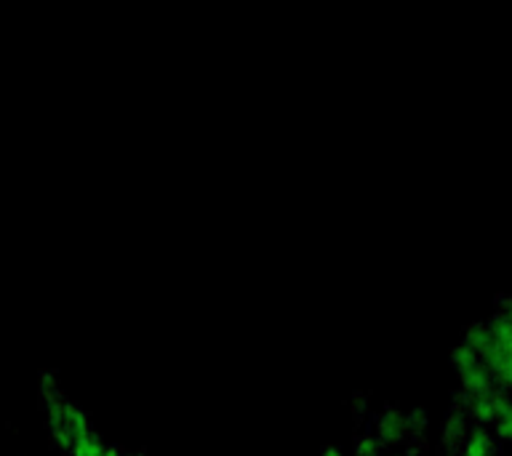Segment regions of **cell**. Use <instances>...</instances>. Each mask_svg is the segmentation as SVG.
Segmentation results:
<instances>
[{
  "label": "cell",
  "mask_w": 512,
  "mask_h": 456,
  "mask_svg": "<svg viewBox=\"0 0 512 456\" xmlns=\"http://www.w3.org/2000/svg\"><path fill=\"white\" fill-rule=\"evenodd\" d=\"M43 390H46L48 432L62 451L70 456H142L107 446L102 435L88 424L86 414L72 400L64 398L54 384H43Z\"/></svg>",
  "instance_id": "6da1fadb"
},
{
  "label": "cell",
  "mask_w": 512,
  "mask_h": 456,
  "mask_svg": "<svg viewBox=\"0 0 512 456\" xmlns=\"http://www.w3.org/2000/svg\"><path fill=\"white\" fill-rule=\"evenodd\" d=\"M459 456H499L496 435L488 427H483V424L470 427L467 435H464L462 446H459Z\"/></svg>",
  "instance_id": "7a4b0ae2"
},
{
  "label": "cell",
  "mask_w": 512,
  "mask_h": 456,
  "mask_svg": "<svg viewBox=\"0 0 512 456\" xmlns=\"http://www.w3.org/2000/svg\"><path fill=\"white\" fill-rule=\"evenodd\" d=\"M320 456H344L342 451H339V448H326V451H323V454Z\"/></svg>",
  "instance_id": "3957f363"
}]
</instances>
